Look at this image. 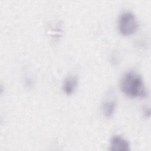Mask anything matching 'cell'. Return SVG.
<instances>
[{"label": "cell", "instance_id": "1", "mask_svg": "<svg viewBox=\"0 0 151 151\" xmlns=\"http://www.w3.org/2000/svg\"><path fill=\"white\" fill-rule=\"evenodd\" d=\"M120 88L126 96L132 98H143L146 88L141 76L133 71L126 73L120 81Z\"/></svg>", "mask_w": 151, "mask_h": 151}, {"label": "cell", "instance_id": "5", "mask_svg": "<svg viewBox=\"0 0 151 151\" xmlns=\"http://www.w3.org/2000/svg\"><path fill=\"white\" fill-rule=\"evenodd\" d=\"M78 85V79L75 76H69L65 79L63 84V90L67 95L72 94Z\"/></svg>", "mask_w": 151, "mask_h": 151}, {"label": "cell", "instance_id": "4", "mask_svg": "<svg viewBox=\"0 0 151 151\" xmlns=\"http://www.w3.org/2000/svg\"><path fill=\"white\" fill-rule=\"evenodd\" d=\"M117 102L113 99L106 100L101 105V111L103 115L107 118L111 117L115 112Z\"/></svg>", "mask_w": 151, "mask_h": 151}, {"label": "cell", "instance_id": "3", "mask_svg": "<svg viewBox=\"0 0 151 151\" xmlns=\"http://www.w3.org/2000/svg\"><path fill=\"white\" fill-rule=\"evenodd\" d=\"M110 147V150L128 151L130 150L129 142L119 135H115L111 137Z\"/></svg>", "mask_w": 151, "mask_h": 151}, {"label": "cell", "instance_id": "2", "mask_svg": "<svg viewBox=\"0 0 151 151\" xmlns=\"http://www.w3.org/2000/svg\"><path fill=\"white\" fill-rule=\"evenodd\" d=\"M138 28L139 23L133 13L126 11L120 15L118 21V29L122 35H131L136 32Z\"/></svg>", "mask_w": 151, "mask_h": 151}]
</instances>
